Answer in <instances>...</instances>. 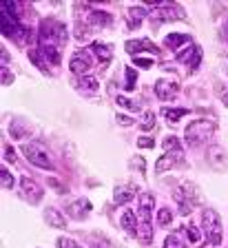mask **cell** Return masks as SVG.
<instances>
[{
    "label": "cell",
    "mask_w": 228,
    "mask_h": 248,
    "mask_svg": "<svg viewBox=\"0 0 228 248\" xmlns=\"http://www.w3.org/2000/svg\"><path fill=\"white\" fill-rule=\"evenodd\" d=\"M177 232H180L182 237H186L188 244H199L202 242V232H199V228L197 226H193V224H188L186 228H180Z\"/></svg>",
    "instance_id": "obj_16"
},
{
    "label": "cell",
    "mask_w": 228,
    "mask_h": 248,
    "mask_svg": "<svg viewBox=\"0 0 228 248\" xmlns=\"http://www.w3.org/2000/svg\"><path fill=\"white\" fill-rule=\"evenodd\" d=\"M213 133H215V124L213 122H208V120H195V122H191L186 126L184 140H186L191 146H197V144L208 142V140L213 138Z\"/></svg>",
    "instance_id": "obj_2"
},
{
    "label": "cell",
    "mask_w": 228,
    "mask_h": 248,
    "mask_svg": "<svg viewBox=\"0 0 228 248\" xmlns=\"http://www.w3.org/2000/svg\"><path fill=\"white\" fill-rule=\"evenodd\" d=\"M45 219H47V224L53 226V228H64L67 226V219L62 217V213L58 211V208H53V206L45 208Z\"/></svg>",
    "instance_id": "obj_13"
},
{
    "label": "cell",
    "mask_w": 228,
    "mask_h": 248,
    "mask_svg": "<svg viewBox=\"0 0 228 248\" xmlns=\"http://www.w3.org/2000/svg\"><path fill=\"white\" fill-rule=\"evenodd\" d=\"M118 104L120 107H126V108H137V104H135L133 100L124 98V95H118Z\"/></svg>",
    "instance_id": "obj_30"
},
{
    "label": "cell",
    "mask_w": 228,
    "mask_h": 248,
    "mask_svg": "<svg viewBox=\"0 0 228 248\" xmlns=\"http://www.w3.org/2000/svg\"><path fill=\"white\" fill-rule=\"evenodd\" d=\"M20 191L25 197H29L31 202H38L42 197V188L40 184H38L36 180H31V177H20Z\"/></svg>",
    "instance_id": "obj_8"
},
{
    "label": "cell",
    "mask_w": 228,
    "mask_h": 248,
    "mask_svg": "<svg viewBox=\"0 0 228 248\" xmlns=\"http://www.w3.org/2000/svg\"><path fill=\"white\" fill-rule=\"evenodd\" d=\"M22 155H25V157L31 162L33 166H40V169H47V170H53V169H56V164H53V160H51V155H49V151L45 149L42 144H38V142H29V144H22Z\"/></svg>",
    "instance_id": "obj_3"
},
{
    "label": "cell",
    "mask_w": 228,
    "mask_h": 248,
    "mask_svg": "<svg viewBox=\"0 0 228 248\" xmlns=\"http://www.w3.org/2000/svg\"><path fill=\"white\" fill-rule=\"evenodd\" d=\"M171 222H173L171 208H160V211H157V224H160V226H171Z\"/></svg>",
    "instance_id": "obj_23"
},
{
    "label": "cell",
    "mask_w": 228,
    "mask_h": 248,
    "mask_svg": "<svg viewBox=\"0 0 228 248\" xmlns=\"http://www.w3.org/2000/svg\"><path fill=\"white\" fill-rule=\"evenodd\" d=\"M180 162H184V153H166V155H162L160 160H157V164H155V170L157 173H162V170H168V169H173L175 164H180Z\"/></svg>",
    "instance_id": "obj_12"
},
{
    "label": "cell",
    "mask_w": 228,
    "mask_h": 248,
    "mask_svg": "<svg viewBox=\"0 0 228 248\" xmlns=\"http://www.w3.org/2000/svg\"><path fill=\"white\" fill-rule=\"evenodd\" d=\"M71 211L76 213V217L89 215V211H91V202H89L87 197H82V200H78L76 204H71Z\"/></svg>",
    "instance_id": "obj_20"
},
{
    "label": "cell",
    "mask_w": 228,
    "mask_h": 248,
    "mask_svg": "<svg viewBox=\"0 0 228 248\" xmlns=\"http://www.w3.org/2000/svg\"><path fill=\"white\" fill-rule=\"evenodd\" d=\"M95 60H98V58H95L93 46H87V49H82V51H76L73 58H71V71L78 73V78L87 76V71L93 67Z\"/></svg>",
    "instance_id": "obj_5"
},
{
    "label": "cell",
    "mask_w": 228,
    "mask_h": 248,
    "mask_svg": "<svg viewBox=\"0 0 228 248\" xmlns=\"http://www.w3.org/2000/svg\"><path fill=\"white\" fill-rule=\"evenodd\" d=\"M137 146H140V149H151V146H155V144H153L151 138H140L137 140Z\"/></svg>",
    "instance_id": "obj_31"
},
{
    "label": "cell",
    "mask_w": 228,
    "mask_h": 248,
    "mask_svg": "<svg viewBox=\"0 0 228 248\" xmlns=\"http://www.w3.org/2000/svg\"><path fill=\"white\" fill-rule=\"evenodd\" d=\"M58 248H82L78 242H73V239H69V237H58Z\"/></svg>",
    "instance_id": "obj_26"
},
{
    "label": "cell",
    "mask_w": 228,
    "mask_h": 248,
    "mask_svg": "<svg viewBox=\"0 0 228 248\" xmlns=\"http://www.w3.org/2000/svg\"><path fill=\"white\" fill-rule=\"evenodd\" d=\"M146 16H149L146 7H131V9H129V18H131L129 29H131V31L137 29V27L142 25V20H146Z\"/></svg>",
    "instance_id": "obj_14"
},
{
    "label": "cell",
    "mask_w": 228,
    "mask_h": 248,
    "mask_svg": "<svg viewBox=\"0 0 228 248\" xmlns=\"http://www.w3.org/2000/svg\"><path fill=\"white\" fill-rule=\"evenodd\" d=\"M111 22V16L106 11H91V16L87 18L89 31H100L102 27H106Z\"/></svg>",
    "instance_id": "obj_10"
},
{
    "label": "cell",
    "mask_w": 228,
    "mask_h": 248,
    "mask_svg": "<svg viewBox=\"0 0 228 248\" xmlns=\"http://www.w3.org/2000/svg\"><path fill=\"white\" fill-rule=\"evenodd\" d=\"M0 180H2V186H5V188H11V186H14V177H11V173L5 169V166L0 169Z\"/></svg>",
    "instance_id": "obj_25"
},
{
    "label": "cell",
    "mask_w": 228,
    "mask_h": 248,
    "mask_svg": "<svg viewBox=\"0 0 228 248\" xmlns=\"http://www.w3.org/2000/svg\"><path fill=\"white\" fill-rule=\"evenodd\" d=\"M133 62L137 64V67H142V69H151V67H153V60H151V58H137V56H135Z\"/></svg>",
    "instance_id": "obj_29"
},
{
    "label": "cell",
    "mask_w": 228,
    "mask_h": 248,
    "mask_svg": "<svg viewBox=\"0 0 228 248\" xmlns=\"http://www.w3.org/2000/svg\"><path fill=\"white\" fill-rule=\"evenodd\" d=\"M164 42H166V46H171V49H180V46H184V45H191V38L188 36H182V33H171V36H166L164 38Z\"/></svg>",
    "instance_id": "obj_18"
},
{
    "label": "cell",
    "mask_w": 228,
    "mask_h": 248,
    "mask_svg": "<svg viewBox=\"0 0 228 248\" xmlns=\"http://www.w3.org/2000/svg\"><path fill=\"white\" fill-rule=\"evenodd\" d=\"M153 18H160L164 22H171V20H177V18H184V11L175 5V2H164V5L155 7V9L151 11Z\"/></svg>",
    "instance_id": "obj_6"
},
{
    "label": "cell",
    "mask_w": 228,
    "mask_h": 248,
    "mask_svg": "<svg viewBox=\"0 0 228 248\" xmlns=\"http://www.w3.org/2000/svg\"><path fill=\"white\" fill-rule=\"evenodd\" d=\"M120 224H122V228H124L126 235H131V237L137 235V217H135V213L131 211V208L122 211V215H120Z\"/></svg>",
    "instance_id": "obj_11"
},
{
    "label": "cell",
    "mask_w": 228,
    "mask_h": 248,
    "mask_svg": "<svg viewBox=\"0 0 228 248\" xmlns=\"http://www.w3.org/2000/svg\"><path fill=\"white\" fill-rule=\"evenodd\" d=\"M164 151H166V153H180V151H182L180 140L173 138V135H168V138L164 140Z\"/></svg>",
    "instance_id": "obj_22"
},
{
    "label": "cell",
    "mask_w": 228,
    "mask_h": 248,
    "mask_svg": "<svg viewBox=\"0 0 228 248\" xmlns=\"http://www.w3.org/2000/svg\"><path fill=\"white\" fill-rule=\"evenodd\" d=\"M153 206H155V197L151 193L140 195V237L142 242L151 244L153 242V226H151V215H153Z\"/></svg>",
    "instance_id": "obj_1"
},
{
    "label": "cell",
    "mask_w": 228,
    "mask_h": 248,
    "mask_svg": "<svg viewBox=\"0 0 228 248\" xmlns=\"http://www.w3.org/2000/svg\"><path fill=\"white\" fill-rule=\"evenodd\" d=\"M135 195V186H115L113 191V202L115 204H126V202L131 200V197Z\"/></svg>",
    "instance_id": "obj_15"
},
{
    "label": "cell",
    "mask_w": 228,
    "mask_h": 248,
    "mask_svg": "<svg viewBox=\"0 0 228 248\" xmlns=\"http://www.w3.org/2000/svg\"><path fill=\"white\" fill-rule=\"evenodd\" d=\"M164 248H188V246L182 242L180 232H171V235L166 237V242H164Z\"/></svg>",
    "instance_id": "obj_21"
},
{
    "label": "cell",
    "mask_w": 228,
    "mask_h": 248,
    "mask_svg": "<svg viewBox=\"0 0 228 248\" xmlns=\"http://www.w3.org/2000/svg\"><path fill=\"white\" fill-rule=\"evenodd\" d=\"M202 228L204 232H206L208 242L204 244L202 248H215L219 242H222V226H219V217L215 211H211V208H206L202 215Z\"/></svg>",
    "instance_id": "obj_4"
},
{
    "label": "cell",
    "mask_w": 228,
    "mask_h": 248,
    "mask_svg": "<svg viewBox=\"0 0 228 248\" xmlns=\"http://www.w3.org/2000/svg\"><path fill=\"white\" fill-rule=\"evenodd\" d=\"M177 60L184 62V64H188L191 69H195L197 64H199V60H202V49L195 45H188L186 51H180L177 53Z\"/></svg>",
    "instance_id": "obj_9"
},
{
    "label": "cell",
    "mask_w": 228,
    "mask_h": 248,
    "mask_svg": "<svg viewBox=\"0 0 228 248\" xmlns=\"http://www.w3.org/2000/svg\"><path fill=\"white\" fill-rule=\"evenodd\" d=\"M222 98H224V102H226V107H228V91L222 93Z\"/></svg>",
    "instance_id": "obj_35"
},
{
    "label": "cell",
    "mask_w": 228,
    "mask_h": 248,
    "mask_svg": "<svg viewBox=\"0 0 228 248\" xmlns=\"http://www.w3.org/2000/svg\"><path fill=\"white\" fill-rule=\"evenodd\" d=\"M135 78H137L135 69H126V89H129V91H133V87H135Z\"/></svg>",
    "instance_id": "obj_27"
},
{
    "label": "cell",
    "mask_w": 228,
    "mask_h": 248,
    "mask_svg": "<svg viewBox=\"0 0 228 248\" xmlns=\"http://www.w3.org/2000/svg\"><path fill=\"white\" fill-rule=\"evenodd\" d=\"M78 87L82 89V91H87V93L98 91V78H93V76H80L78 78Z\"/></svg>",
    "instance_id": "obj_19"
},
{
    "label": "cell",
    "mask_w": 228,
    "mask_h": 248,
    "mask_svg": "<svg viewBox=\"0 0 228 248\" xmlns=\"http://www.w3.org/2000/svg\"><path fill=\"white\" fill-rule=\"evenodd\" d=\"M155 91H157V98L164 100V102H168V100L177 98L180 87H177V82H173V80H157Z\"/></svg>",
    "instance_id": "obj_7"
},
{
    "label": "cell",
    "mask_w": 228,
    "mask_h": 248,
    "mask_svg": "<svg viewBox=\"0 0 228 248\" xmlns=\"http://www.w3.org/2000/svg\"><path fill=\"white\" fill-rule=\"evenodd\" d=\"M11 80H14V78H11L9 69H5V67H2V84H11Z\"/></svg>",
    "instance_id": "obj_33"
},
{
    "label": "cell",
    "mask_w": 228,
    "mask_h": 248,
    "mask_svg": "<svg viewBox=\"0 0 228 248\" xmlns=\"http://www.w3.org/2000/svg\"><path fill=\"white\" fill-rule=\"evenodd\" d=\"M5 157H7L9 162H16V153H14V149H11L9 144L5 146Z\"/></svg>",
    "instance_id": "obj_32"
},
{
    "label": "cell",
    "mask_w": 228,
    "mask_h": 248,
    "mask_svg": "<svg viewBox=\"0 0 228 248\" xmlns=\"http://www.w3.org/2000/svg\"><path fill=\"white\" fill-rule=\"evenodd\" d=\"M118 122H120V124H129V126H131V124H133V118H126V115H118Z\"/></svg>",
    "instance_id": "obj_34"
},
{
    "label": "cell",
    "mask_w": 228,
    "mask_h": 248,
    "mask_svg": "<svg viewBox=\"0 0 228 248\" xmlns=\"http://www.w3.org/2000/svg\"><path fill=\"white\" fill-rule=\"evenodd\" d=\"M140 49H149V51L157 53V46L151 40H131V42H126V51L129 53H137Z\"/></svg>",
    "instance_id": "obj_17"
},
{
    "label": "cell",
    "mask_w": 228,
    "mask_h": 248,
    "mask_svg": "<svg viewBox=\"0 0 228 248\" xmlns=\"http://www.w3.org/2000/svg\"><path fill=\"white\" fill-rule=\"evenodd\" d=\"M153 122H155V118H153V113H151V111H146V113H144V118H142V124H144L142 129L151 131V129H153Z\"/></svg>",
    "instance_id": "obj_28"
},
{
    "label": "cell",
    "mask_w": 228,
    "mask_h": 248,
    "mask_svg": "<svg viewBox=\"0 0 228 248\" xmlns=\"http://www.w3.org/2000/svg\"><path fill=\"white\" fill-rule=\"evenodd\" d=\"M188 113V108H164V115L171 122H175V120H180L182 115H186Z\"/></svg>",
    "instance_id": "obj_24"
}]
</instances>
